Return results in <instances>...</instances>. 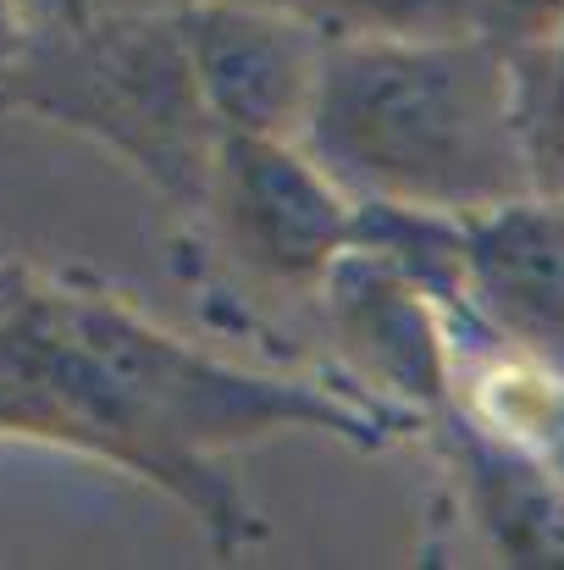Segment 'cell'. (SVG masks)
Instances as JSON below:
<instances>
[{"label": "cell", "mask_w": 564, "mask_h": 570, "mask_svg": "<svg viewBox=\"0 0 564 570\" xmlns=\"http://www.w3.org/2000/svg\"><path fill=\"white\" fill-rule=\"evenodd\" d=\"M564 22V0H471V28L504 56L537 50Z\"/></svg>", "instance_id": "7c38bea8"}, {"label": "cell", "mask_w": 564, "mask_h": 570, "mask_svg": "<svg viewBox=\"0 0 564 570\" xmlns=\"http://www.w3.org/2000/svg\"><path fill=\"white\" fill-rule=\"evenodd\" d=\"M299 145L360 205L476 216L532 189L515 61L471 28L333 39Z\"/></svg>", "instance_id": "7a4b0ae2"}, {"label": "cell", "mask_w": 564, "mask_h": 570, "mask_svg": "<svg viewBox=\"0 0 564 570\" xmlns=\"http://www.w3.org/2000/svg\"><path fill=\"white\" fill-rule=\"evenodd\" d=\"M89 11H184L199 0H83Z\"/></svg>", "instance_id": "5bb4252c"}, {"label": "cell", "mask_w": 564, "mask_h": 570, "mask_svg": "<svg viewBox=\"0 0 564 570\" xmlns=\"http://www.w3.org/2000/svg\"><path fill=\"white\" fill-rule=\"evenodd\" d=\"M0 111L72 128L122 156L178 216H199L216 122L199 100L178 11H33Z\"/></svg>", "instance_id": "3957f363"}, {"label": "cell", "mask_w": 564, "mask_h": 570, "mask_svg": "<svg viewBox=\"0 0 564 570\" xmlns=\"http://www.w3.org/2000/svg\"><path fill=\"white\" fill-rule=\"evenodd\" d=\"M39 6L44 0H0V89H6V72L17 67V56H22V39H28Z\"/></svg>", "instance_id": "4fadbf2b"}, {"label": "cell", "mask_w": 564, "mask_h": 570, "mask_svg": "<svg viewBox=\"0 0 564 570\" xmlns=\"http://www.w3.org/2000/svg\"><path fill=\"white\" fill-rule=\"evenodd\" d=\"M471 311L493 355L564 377V194L526 189L459 216Z\"/></svg>", "instance_id": "52a82bcc"}, {"label": "cell", "mask_w": 564, "mask_h": 570, "mask_svg": "<svg viewBox=\"0 0 564 570\" xmlns=\"http://www.w3.org/2000/svg\"><path fill=\"white\" fill-rule=\"evenodd\" d=\"M0 410L11 438L117 465L184 504L221 560L266 538L232 454L277 432L387 449L415 426L338 377L238 366L111 288L0 255Z\"/></svg>", "instance_id": "6da1fadb"}, {"label": "cell", "mask_w": 564, "mask_h": 570, "mask_svg": "<svg viewBox=\"0 0 564 570\" xmlns=\"http://www.w3.org/2000/svg\"><path fill=\"white\" fill-rule=\"evenodd\" d=\"M0 438H11V426H6V410H0Z\"/></svg>", "instance_id": "2e32d148"}, {"label": "cell", "mask_w": 564, "mask_h": 570, "mask_svg": "<svg viewBox=\"0 0 564 570\" xmlns=\"http://www.w3.org/2000/svg\"><path fill=\"white\" fill-rule=\"evenodd\" d=\"M178 22L216 134L305 139L327 39L299 11L277 0H199Z\"/></svg>", "instance_id": "8992f818"}, {"label": "cell", "mask_w": 564, "mask_h": 570, "mask_svg": "<svg viewBox=\"0 0 564 570\" xmlns=\"http://www.w3.org/2000/svg\"><path fill=\"white\" fill-rule=\"evenodd\" d=\"M454 488V510L498 566L564 570V488L465 399L420 426Z\"/></svg>", "instance_id": "ba28073f"}, {"label": "cell", "mask_w": 564, "mask_h": 570, "mask_svg": "<svg viewBox=\"0 0 564 570\" xmlns=\"http://www.w3.org/2000/svg\"><path fill=\"white\" fill-rule=\"evenodd\" d=\"M299 11L327 45L333 39H409V33H465L471 0H277ZM476 33V28H471Z\"/></svg>", "instance_id": "8fae6325"}, {"label": "cell", "mask_w": 564, "mask_h": 570, "mask_svg": "<svg viewBox=\"0 0 564 570\" xmlns=\"http://www.w3.org/2000/svg\"><path fill=\"white\" fill-rule=\"evenodd\" d=\"M355 216L360 199L299 139L221 134L194 233L249 294L310 305L333 261L355 244Z\"/></svg>", "instance_id": "277c9868"}, {"label": "cell", "mask_w": 564, "mask_h": 570, "mask_svg": "<svg viewBox=\"0 0 564 570\" xmlns=\"http://www.w3.org/2000/svg\"><path fill=\"white\" fill-rule=\"evenodd\" d=\"M310 311L327 366L349 393L404 415L415 432L459 404V333L443 305L387 255L349 244L321 277Z\"/></svg>", "instance_id": "5b68a950"}, {"label": "cell", "mask_w": 564, "mask_h": 570, "mask_svg": "<svg viewBox=\"0 0 564 570\" xmlns=\"http://www.w3.org/2000/svg\"><path fill=\"white\" fill-rule=\"evenodd\" d=\"M515 61L521 89V134L532 161V189L564 194V22L526 56Z\"/></svg>", "instance_id": "30bf717a"}, {"label": "cell", "mask_w": 564, "mask_h": 570, "mask_svg": "<svg viewBox=\"0 0 564 570\" xmlns=\"http://www.w3.org/2000/svg\"><path fill=\"white\" fill-rule=\"evenodd\" d=\"M50 6H56V11H72V17H83V11H89L83 0H50Z\"/></svg>", "instance_id": "9a60e30c"}, {"label": "cell", "mask_w": 564, "mask_h": 570, "mask_svg": "<svg viewBox=\"0 0 564 570\" xmlns=\"http://www.w3.org/2000/svg\"><path fill=\"white\" fill-rule=\"evenodd\" d=\"M459 399L476 415H487L498 432H509L564 488V377L509 355H487L465 366Z\"/></svg>", "instance_id": "9c48e42d"}]
</instances>
